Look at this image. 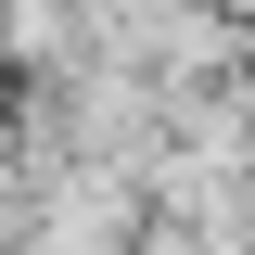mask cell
Masks as SVG:
<instances>
[{
    "label": "cell",
    "instance_id": "1",
    "mask_svg": "<svg viewBox=\"0 0 255 255\" xmlns=\"http://www.w3.org/2000/svg\"><path fill=\"white\" fill-rule=\"evenodd\" d=\"M0 179H13V128H0Z\"/></svg>",
    "mask_w": 255,
    "mask_h": 255
}]
</instances>
